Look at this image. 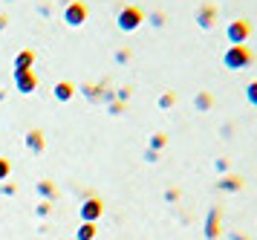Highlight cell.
<instances>
[{
	"label": "cell",
	"instance_id": "cell-1",
	"mask_svg": "<svg viewBox=\"0 0 257 240\" xmlns=\"http://www.w3.org/2000/svg\"><path fill=\"white\" fill-rule=\"evenodd\" d=\"M251 58H254L251 49H248L245 44H240V46H228V49H225L222 64H225L228 69H245L248 64H251Z\"/></svg>",
	"mask_w": 257,
	"mask_h": 240
},
{
	"label": "cell",
	"instance_id": "cell-2",
	"mask_svg": "<svg viewBox=\"0 0 257 240\" xmlns=\"http://www.w3.org/2000/svg\"><path fill=\"white\" fill-rule=\"evenodd\" d=\"M142 21H145V12H142L139 6H124V9L118 12L116 26L121 29V32H136V29L142 26Z\"/></svg>",
	"mask_w": 257,
	"mask_h": 240
},
{
	"label": "cell",
	"instance_id": "cell-3",
	"mask_svg": "<svg viewBox=\"0 0 257 240\" xmlns=\"http://www.w3.org/2000/svg\"><path fill=\"white\" fill-rule=\"evenodd\" d=\"M248 35H251V23L248 21H231L228 23V29H225V38H228V44L231 46H240V44H245L248 41Z\"/></svg>",
	"mask_w": 257,
	"mask_h": 240
},
{
	"label": "cell",
	"instance_id": "cell-4",
	"mask_svg": "<svg viewBox=\"0 0 257 240\" xmlns=\"http://www.w3.org/2000/svg\"><path fill=\"white\" fill-rule=\"evenodd\" d=\"M87 15H90V6L84 0H72L70 6H67V12H64V21L70 23V26H81L87 21Z\"/></svg>",
	"mask_w": 257,
	"mask_h": 240
},
{
	"label": "cell",
	"instance_id": "cell-5",
	"mask_svg": "<svg viewBox=\"0 0 257 240\" xmlns=\"http://www.w3.org/2000/svg\"><path fill=\"white\" fill-rule=\"evenodd\" d=\"M217 23V6L214 3H202L197 9V26L199 29H211Z\"/></svg>",
	"mask_w": 257,
	"mask_h": 240
},
{
	"label": "cell",
	"instance_id": "cell-6",
	"mask_svg": "<svg viewBox=\"0 0 257 240\" xmlns=\"http://www.w3.org/2000/svg\"><path fill=\"white\" fill-rule=\"evenodd\" d=\"M15 78H18V87H21V93H32L38 87V78L32 69H26V72H15Z\"/></svg>",
	"mask_w": 257,
	"mask_h": 240
},
{
	"label": "cell",
	"instance_id": "cell-7",
	"mask_svg": "<svg viewBox=\"0 0 257 240\" xmlns=\"http://www.w3.org/2000/svg\"><path fill=\"white\" fill-rule=\"evenodd\" d=\"M217 234H220V211H217V208H211L208 220H205V237L217 240Z\"/></svg>",
	"mask_w": 257,
	"mask_h": 240
},
{
	"label": "cell",
	"instance_id": "cell-8",
	"mask_svg": "<svg viewBox=\"0 0 257 240\" xmlns=\"http://www.w3.org/2000/svg\"><path fill=\"white\" fill-rule=\"evenodd\" d=\"M217 188H220V191L234 194V191H240V188H243V177H234V174H228V177H222L220 183H217Z\"/></svg>",
	"mask_w": 257,
	"mask_h": 240
},
{
	"label": "cell",
	"instance_id": "cell-9",
	"mask_svg": "<svg viewBox=\"0 0 257 240\" xmlns=\"http://www.w3.org/2000/svg\"><path fill=\"white\" fill-rule=\"evenodd\" d=\"M194 107H197L199 113H208L211 107H214V96H211L208 90H199L197 96H194Z\"/></svg>",
	"mask_w": 257,
	"mask_h": 240
},
{
	"label": "cell",
	"instance_id": "cell-10",
	"mask_svg": "<svg viewBox=\"0 0 257 240\" xmlns=\"http://www.w3.org/2000/svg\"><path fill=\"white\" fill-rule=\"evenodd\" d=\"M32 58H35V52H32V49H26V52H21V55L15 58V67H18V72L32 69Z\"/></svg>",
	"mask_w": 257,
	"mask_h": 240
},
{
	"label": "cell",
	"instance_id": "cell-11",
	"mask_svg": "<svg viewBox=\"0 0 257 240\" xmlns=\"http://www.w3.org/2000/svg\"><path fill=\"white\" fill-rule=\"evenodd\" d=\"M72 93H75V87H72L70 81H58V84H55V99H58V102L72 99Z\"/></svg>",
	"mask_w": 257,
	"mask_h": 240
},
{
	"label": "cell",
	"instance_id": "cell-12",
	"mask_svg": "<svg viewBox=\"0 0 257 240\" xmlns=\"http://www.w3.org/2000/svg\"><path fill=\"white\" fill-rule=\"evenodd\" d=\"M98 214H101V203H98V200H90V203L84 206V217L93 220V217H98Z\"/></svg>",
	"mask_w": 257,
	"mask_h": 240
},
{
	"label": "cell",
	"instance_id": "cell-13",
	"mask_svg": "<svg viewBox=\"0 0 257 240\" xmlns=\"http://www.w3.org/2000/svg\"><path fill=\"white\" fill-rule=\"evenodd\" d=\"M245 102L251 104V107H257V78L248 81V87H245Z\"/></svg>",
	"mask_w": 257,
	"mask_h": 240
},
{
	"label": "cell",
	"instance_id": "cell-14",
	"mask_svg": "<svg viewBox=\"0 0 257 240\" xmlns=\"http://www.w3.org/2000/svg\"><path fill=\"white\" fill-rule=\"evenodd\" d=\"M174 102H176V93H162L159 96V107H174Z\"/></svg>",
	"mask_w": 257,
	"mask_h": 240
},
{
	"label": "cell",
	"instance_id": "cell-15",
	"mask_svg": "<svg viewBox=\"0 0 257 240\" xmlns=\"http://www.w3.org/2000/svg\"><path fill=\"white\" fill-rule=\"evenodd\" d=\"M29 145H32L35 150L44 148V139H41V133H38V130H32V133H29Z\"/></svg>",
	"mask_w": 257,
	"mask_h": 240
},
{
	"label": "cell",
	"instance_id": "cell-16",
	"mask_svg": "<svg viewBox=\"0 0 257 240\" xmlns=\"http://www.w3.org/2000/svg\"><path fill=\"white\" fill-rule=\"evenodd\" d=\"M165 142H168V139H165V133H156V136L151 139V148H153V150H156V148H162Z\"/></svg>",
	"mask_w": 257,
	"mask_h": 240
},
{
	"label": "cell",
	"instance_id": "cell-17",
	"mask_svg": "<svg viewBox=\"0 0 257 240\" xmlns=\"http://www.w3.org/2000/svg\"><path fill=\"white\" fill-rule=\"evenodd\" d=\"M93 234H95V226H90V223H87V226L81 229V240H90Z\"/></svg>",
	"mask_w": 257,
	"mask_h": 240
},
{
	"label": "cell",
	"instance_id": "cell-18",
	"mask_svg": "<svg viewBox=\"0 0 257 240\" xmlns=\"http://www.w3.org/2000/svg\"><path fill=\"white\" fill-rule=\"evenodd\" d=\"M151 23H153V26H162V23H165V15H162V12H153V15H151Z\"/></svg>",
	"mask_w": 257,
	"mask_h": 240
},
{
	"label": "cell",
	"instance_id": "cell-19",
	"mask_svg": "<svg viewBox=\"0 0 257 240\" xmlns=\"http://www.w3.org/2000/svg\"><path fill=\"white\" fill-rule=\"evenodd\" d=\"M6 174H9V162L0 159V177H6Z\"/></svg>",
	"mask_w": 257,
	"mask_h": 240
},
{
	"label": "cell",
	"instance_id": "cell-20",
	"mask_svg": "<svg viewBox=\"0 0 257 240\" xmlns=\"http://www.w3.org/2000/svg\"><path fill=\"white\" fill-rule=\"evenodd\" d=\"M231 240H248L245 234H231Z\"/></svg>",
	"mask_w": 257,
	"mask_h": 240
}]
</instances>
